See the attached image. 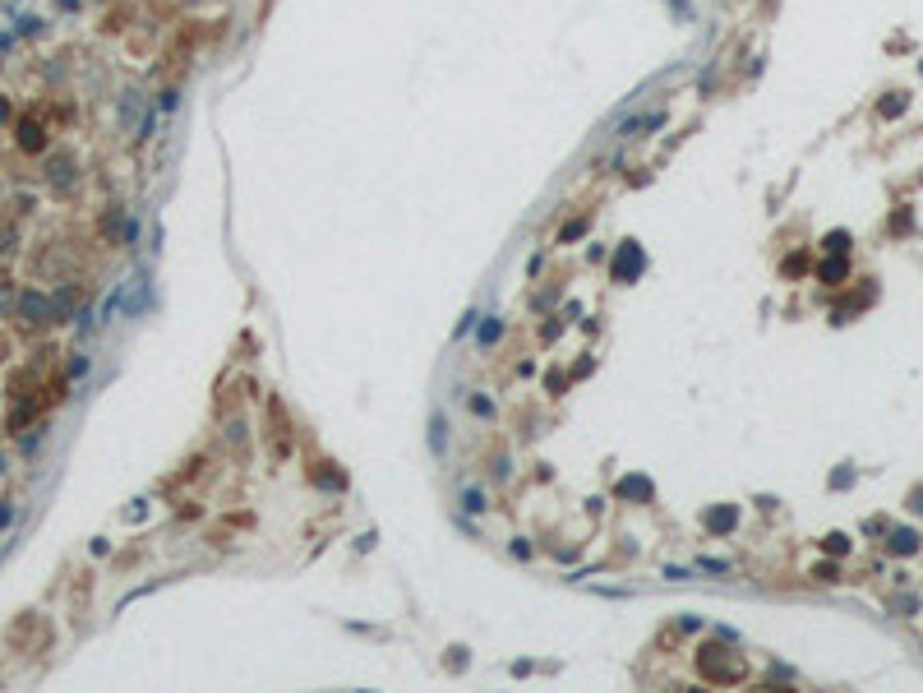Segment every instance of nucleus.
Segmentation results:
<instances>
[{"label": "nucleus", "instance_id": "obj_10", "mask_svg": "<svg viewBox=\"0 0 923 693\" xmlns=\"http://www.w3.org/2000/svg\"><path fill=\"white\" fill-rule=\"evenodd\" d=\"M618 495H651V485H646V481H623V485H618Z\"/></svg>", "mask_w": 923, "mask_h": 693}, {"label": "nucleus", "instance_id": "obj_1", "mask_svg": "<svg viewBox=\"0 0 923 693\" xmlns=\"http://www.w3.org/2000/svg\"><path fill=\"white\" fill-rule=\"evenodd\" d=\"M19 315H24L28 324H46V319H51V300H46L42 291H24V300H19Z\"/></svg>", "mask_w": 923, "mask_h": 693}, {"label": "nucleus", "instance_id": "obj_14", "mask_svg": "<svg viewBox=\"0 0 923 693\" xmlns=\"http://www.w3.org/2000/svg\"><path fill=\"white\" fill-rule=\"evenodd\" d=\"M175 102H180V97H175V93H162V102H157V111H175Z\"/></svg>", "mask_w": 923, "mask_h": 693}, {"label": "nucleus", "instance_id": "obj_2", "mask_svg": "<svg viewBox=\"0 0 923 693\" xmlns=\"http://www.w3.org/2000/svg\"><path fill=\"white\" fill-rule=\"evenodd\" d=\"M19 148L24 153H42L46 148V134H42L37 121H19Z\"/></svg>", "mask_w": 923, "mask_h": 693}, {"label": "nucleus", "instance_id": "obj_15", "mask_svg": "<svg viewBox=\"0 0 923 693\" xmlns=\"http://www.w3.org/2000/svg\"><path fill=\"white\" fill-rule=\"evenodd\" d=\"M850 481H854V472H836V476H831V485H836V490H845Z\"/></svg>", "mask_w": 923, "mask_h": 693}, {"label": "nucleus", "instance_id": "obj_3", "mask_svg": "<svg viewBox=\"0 0 923 693\" xmlns=\"http://www.w3.org/2000/svg\"><path fill=\"white\" fill-rule=\"evenodd\" d=\"M637 268H642V250H637L633 241H628V246L618 250V268H614V278H618V282H628V278H637Z\"/></svg>", "mask_w": 923, "mask_h": 693}, {"label": "nucleus", "instance_id": "obj_9", "mask_svg": "<svg viewBox=\"0 0 923 693\" xmlns=\"http://www.w3.org/2000/svg\"><path fill=\"white\" fill-rule=\"evenodd\" d=\"M845 246H850V236H845V231H831V236H827V250H831V255H840Z\"/></svg>", "mask_w": 923, "mask_h": 693}, {"label": "nucleus", "instance_id": "obj_12", "mask_svg": "<svg viewBox=\"0 0 923 693\" xmlns=\"http://www.w3.org/2000/svg\"><path fill=\"white\" fill-rule=\"evenodd\" d=\"M905 111V97H891V102H882V116H900Z\"/></svg>", "mask_w": 923, "mask_h": 693}, {"label": "nucleus", "instance_id": "obj_16", "mask_svg": "<svg viewBox=\"0 0 923 693\" xmlns=\"http://www.w3.org/2000/svg\"><path fill=\"white\" fill-rule=\"evenodd\" d=\"M0 125H9V97H0Z\"/></svg>", "mask_w": 923, "mask_h": 693}, {"label": "nucleus", "instance_id": "obj_7", "mask_svg": "<svg viewBox=\"0 0 923 693\" xmlns=\"http://www.w3.org/2000/svg\"><path fill=\"white\" fill-rule=\"evenodd\" d=\"M51 185H56V190L70 185V162H51Z\"/></svg>", "mask_w": 923, "mask_h": 693}, {"label": "nucleus", "instance_id": "obj_8", "mask_svg": "<svg viewBox=\"0 0 923 693\" xmlns=\"http://www.w3.org/2000/svg\"><path fill=\"white\" fill-rule=\"evenodd\" d=\"M462 504H466V513H480V509H485V495H480V490H462Z\"/></svg>", "mask_w": 923, "mask_h": 693}, {"label": "nucleus", "instance_id": "obj_13", "mask_svg": "<svg viewBox=\"0 0 923 693\" xmlns=\"http://www.w3.org/2000/svg\"><path fill=\"white\" fill-rule=\"evenodd\" d=\"M494 338H499V324H494V319H489V324L480 328V343H494Z\"/></svg>", "mask_w": 923, "mask_h": 693}, {"label": "nucleus", "instance_id": "obj_5", "mask_svg": "<svg viewBox=\"0 0 923 693\" xmlns=\"http://www.w3.org/2000/svg\"><path fill=\"white\" fill-rule=\"evenodd\" d=\"M845 273H850V268H845V259H827V263H822V282H831V287H836V282L845 278Z\"/></svg>", "mask_w": 923, "mask_h": 693}, {"label": "nucleus", "instance_id": "obj_11", "mask_svg": "<svg viewBox=\"0 0 923 693\" xmlns=\"http://www.w3.org/2000/svg\"><path fill=\"white\" fill-rule=\"evenodd\" d=\"M827 550H831V555H845V550H850V541L836 532V536H827Z\"/></svg>", "mask_w": 923, "mask_h": 693}, {"label": "nucleus", "instance_id": "obj_4", "mask_svg": "<svg viewBox=\"0 0 923 693\" xmlns=\"http://www.w3.org/2000/svg\"><path fill=\"white\" fill-rule=\"evenodd\" d=\"M891 550H896V555H914L919 550V536L914 532H896V536H891Z\"/></svg>", "mask_w": 923, "mask_h": 693}, {"label": "nucleus", "instance_id": "obj_6", "mask_svg": "<svg viewBox=\"0 0 923 693\" xmlns=\"http://www.w3.org/2000/svg\"><path fill=\"white\" fill-rule=\"evenodd\" d=\"M706 522H711V532H725V527H734V509H715Z\"/></svg>", "mask_w": 923, "mask_h": 693}]
</instances>
